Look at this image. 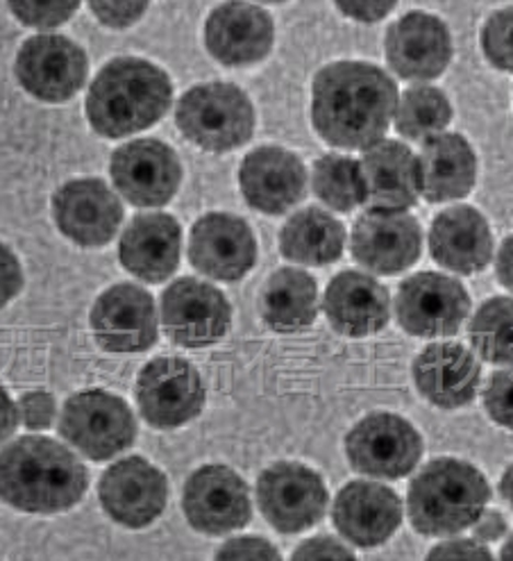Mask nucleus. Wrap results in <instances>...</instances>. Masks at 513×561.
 <instances>
[{
  "label": "nucleus",
  "mask_w": 513,
  "mask_h": 561,
  "mask_svg": "<svg viewBox=\"0 0 513 561\" xmlns=\"http://www.w3.org/2000/svg\"><path fill=\"white\" fill-rule=\"evenodd\" d=\"M396 82L366 61H334L311 84V123L330 146L371 148L387 135L398 110Z\"/></svg>",
  "instance_id": "nucleus-1"
},
{
  "label": "nucleus",
  "mask_w": 513,
  "mask_h": 561,
  "mask_svg": "<svg viewBox=\"0 0 513 561\" xmlns=\"http://www.w3.org/2000/svg\"><path fill=\"white\" fill-rule=\"evenodd\" d=\"M89 486L84 463L55 439L23 436L0 450V501L25 514L76 507Z\"/></svg>",
  "instance_id": "nucleus-2"
},
{
  "label": "nucleus",
  "mask_w": 513,
  "mask_h": 561,
  "mask_svg": "<svg viewBox=\"0 0 513 561\" xmlns=\"http://www.w3.org/2000/svg\"><path fill=\"white\" fill-rule=\"evenodd\" d=\"M171 78L139 57H118L101 69L87 93V118L105 139L141 133L169 112Z\"/></svg>",
  "instance_id": "nucleus-3"
},
{
  "label": "nucleus",
  "mask_w": 513,
  "mask_h": 561,
  "mask_svg": "<svg viewBox=\"0 0 513 561\" xmlns=\"http://www.w3.org/2000/svg\"><path fill=\"white\" fill-rule=\"evenodd\" d=\"M491 501V486L472 463L441 457L423 466L409 484L407 514L415 533L455 537L472 527Z\"/></svg>",
  "instance_id": "nucleus-4"
},
{
  "label": "nucleus",
  "mask_w": 513,
  "mask_h": 561,
  "mask_svg": "<svg viewBox=\"0 0 513 561\" xmlns=\"http://www.w3.org/2000/svg\"><path fill=\"white\" fill-rule=\"evenodd\" d=\"M180 133L203 150L228 152L243 146L254 130V110L246 93L230 82L189 89L178 103Z\"/></svg>",
  "instance_id": "nucleus-5"
},
{
  "label": "nucleus",
  "mask_w": 513,
  "mask_h": 561,
  "mask_svg": "<svg viewBox=\"0 0 513 561\" xmlns=\"http://www.w3.org/2000/svg\"><path fill=\"white\" fill-rule=\"evenodd\" d=\"M59 432L78 453L107 461L137 439V421L127 402L107 391H80L64 402Z\"/></svg>",
  "instance_id": "nucleus-6"
},
{
  "label": "nucleus",
  "mask_w": 513,
  "mask_h": 561,
  "mask_svg": "<svg viewBox=\"0 0 513 561\" xmlns=\"http://www.w3.org/2000/svg\"><path fill=\"white\" fill-rule=\"evenodd\" d=\"M345 455L352 469L362 476L400 480L419 466L423 439L407 419L377 412L350 430Z\"/></svg>",
  "instance_id": "nucleus-7"
},
{
  "label": "nucleus",
  "mask_w": 513,
  "mask_h": 561,
  "mask_svg": "<svg viewBox=\"0 0 513 561\" xmlns=\"http://www.w3.org/2000/svg\"><path fill=\"white\" fill-rule=\"evenodd\" d=\"M470 314V296L459 279L441 273L407 277L396 294L400 328L421 339L453 336Z\"/></svg>",
  "instance_id": "nucleus-8"
},
{
  "label": "nucleus",
  "mask_w": 513,
  "mask_h": 561,
  "mask_svg": "<svg viewBox=\"0 0 513 561\" xmlns=\"http://www.w3.org/2000/svg\"><path fill=\"white\" fill-rule=\"evenodd\" d=\"M141 416L157 430H175L201 416L205 385L201 373L182 357H157L137 378Z\"/></svg>",
  "instance_id": "nucleus-9"
},
{
  "label": "nucleus",
  "mask_w": 513,
  "mask_h": 561,
  "mask_svg": "<svg viewBox=\"0 0 513 561\" xmlns=\"http://www.w3.org/2000/svg\"><path fill=\"white\" fill-rule=\"evenodd\" d=\"M256 503L277 533L298 535L326 516L328 489L307 466L280 461L256 480Z\"/></svg>",
  "instance_id": "nucleus-10"
},
{
  "label": "nucleus",
  "mask_w": 513,
  "mask_h": 561,
  "mask_svg": "<svg viewBox=\"0 0 513 561\" xmlns=\"http://www.w3.org/2000/svg\"><path fill=\"white\" fill-rule=\"evenodd\" d=\"M352 257L379 275L411 268L423 251V230L407 209L371 207L352 228Z\"/></svg>",
  "instance_id": "nucleus-11"
},
{
  "label": "nucleus",
  "mask_w": 513,
  "mask_h": 561,
  "mask_svg": "<svg viewBox=\"0 0 513 561\" xmlns=\"http://www.w3.org/2000/svg\"><path fill=\"white\" fill-rule=\"evenodd\" d=\"M162 325L173 344L205 348L228 334L232 307L216 287L182 277L162 294Z\"/></svg>",
  "instance_id": "nucleus-12"
},
{
  "label": "nucleus",
  "mask_w": 513,
  "mask_h": 561,
  "mask_svg": "<svg viewBox=\"0 0 513 561\" xmlns=\"http://www.w3.org/2000/svg\"><path fill=\"white\" fill-rule=\"evenodd\" d=\"M16 80L32 99L64 103L82 89L89 71L84 50L67 37H30L16 55Z\"/></svg>",
  "instance_id": "nucleus-13"
},
{
  "label": "nucleus",
  "mask_w": 513,
  "mask_h": 561,
  "mask_svg": "<svg viewBox=\"0 0 513 561\" xmlns=\"http://www.w3.org/2000/svg\"><path fill=\"white\" fill-rule=\"evenodd\" d=\"M182 507L191 527L209 537L235 533L252 516L248 484L220 463L203 466L186 480Z\"/></svg>",
  "instance_id": "nucleus-14"
},
{
  "label": "nucleus",
  "mask_w": 513,
  "mask_h": 561,
  "mask_svg": "<svg viewBox=\"0 0 513 561\" xmlns=\"http://www.w3.org/2000/svg\"><path fill=\"white\" fill-rule=\"evenodd\" d=\"M112 180L118 194L137 207H162L182 182V167L173 148L159 139H137L112 154Z\"/></svg>",
  "instance_id": "nucleus-15"
},
{
  "label": "nucleus",
  "mask_w": 513,
  "mask_h": 561,
  "mask_svg": "<svg viewBox=\"0 0 513 561\" xmlns=\"http://www.w3.org/2000/svg\"><path fill=\"white\" fill-rule=\"evenodd\" d=\"M59 232L82 248L107 245L123 221V205L103 180L80 178L53 194Z\"/></svg>",
  "instance_id": "nucleus-16"
},
{
  "label": "nucleus",
  "mask_w": 513,
  "mask_h": 561,
  "mask_svg": "<svg viewBox=\"0 0 513 561\" xmlns=\"http://www.w3.org/2000/svg\"><path fill=\"white\" fill-rule=\"evenodd\" d=\"M99 495L112 520L141 529L162 516L169 497V482L164 473L144 457H127L103 473Z\"/></svg>",
  "instance_id": "nucleus-17"
},
{
  "label": "nucleus",
  "mask_w": 513,
  "mask_h": 561,
  "mask_svg": "<svg viewBox=\"0 0 513 561\" xmlns=\"http://www.w3.org/2000/svg\"><path fill=\"white\" fill-rule=\"evenodd\" d=\"M189 262L207 277L237 283L256 262L254 234L235 214H205L191 228Z\"/></svg>",
  "instance_id": "nucleus-18"
},
{
  "label": "nucleus",
  "mask_w": 513,
  "mask_h": 561,
  "mask_svg": "<svg viewBox=\"0 0 513 561\" xmlns=\"http://www.w3.org/2000/svg\"><path fill=\"white\" fill-rule=\"evenodd\" d=\"M91 330L110 353H144L157 341L152 296L137 285L110 287L91 309Z\"/></svg>",
  "instance_id": "nucleus-19"
},
{
  "label": "nucleus",
  "mask_w": 513,
  "mask_h": 561,
  "mask_svg": "<svg viewBox=\"0 0 513 561\" xmlns=\"http://www.w3.org/2000/svg\"><path fill=\"white\" fill-rule=\"evenodd\" d=\"M391 69L411 82L438 78L453 59V37L447 25L428 12H409L398 19L384 39Z\"/></svg>",
  "instance_id": "nucleus-20"
},
{
  "label": "nucleus",
  "mask_w": 513,
  "mask_h": 561,
  "mask_svg": "<svg viewBox=\"0 0 513 561\" xmlns=\"http://www.w3.org/2000/svg\"><path fill=\"white\" fill-rule=\"evenodd\" d=\"M332 520L339 535L352 546L377 548L387 543L400 527L402 501L389 486L357 480L337 493Z\"/></svg>",
  "instance_id": "nucleus-21"
},
{
  "label": "nucleus",
  "mask_w": 513,
  "mask_h": 561,
  "mask_svg": "<svg viewBox=\"0 0 513 561\" xmlns=\"http://www.w3.org/2000/svg\"><path fill=\"white\" fill-rule=\"evenodd\" d=\"M275 39V25L266 10L228 0L218 5L205 25V46L226 67H250L262 61Z\"/></svg>",
  "instance_id": "nucleus-22"
},
{
  "label": "nucleus",
  "mask_w": 513,
  "mask_h": 561,
  "mask_svg": "<svg viewBox=\"0 0 513 561\" xmlns=\"http://www.w3.org/2000/svg\"><path fill=\"white\" fill-rule=\"evenodd\" d=\"M239 184L252 209L277 216L303 201L307 171L303 160L292 150L262 146L246 154L239 169Z\"/></svg>",
  "instance_id": "nucleus-23"
},
{
  "label": "nucleus",
  "mask_w": 513,
  "mask_h": 561,
  "mask_svg": "<svg viewBox=\"0 0 513 561\" xmlns=\"http://www.w3.org/2000/svg\"><path fill=\"white\" fill-rule=\"evenodd\" d=\"M482 366L461 344H432L413 359L419 393L438 410H459L477 396Z\"/></svg>",
  "instance_id": "nucleus-24"
},
{
  "label": "nucleus",
  "mask_w": 513,
  "mask_h": 561,
  "mask_svg": "<svg viewBox=\"0 0 513 561\" xmlns=\"http://www.w3.org/2000/svg\"><path fill=\"white\" fill-rule=\"evenodd\" d=\"M323 311L339 334L362 339L387 328L391 298L373 275L343 271L326 289Z\"/></svg>",
  "instance_id": "nucleus-25"
},
{
  "label": "nucleus",
  "mask_w": 513,
  "mask_h": 561,
  "mask_svg": "<svg viewBox=\"0 0 513 561\" xmlns=\"http://www.w3.org/2000/svg\"><path fill=\"white\" fill-rule=\"evenodd\" d=\"M430 251L438 266L472 275L493 260V234L482 211L457 205L441 211L430 230Z\"/></svg>",
  "instance_id": "nucleus-26"
},
{
  "label": "nucleus",
  "mask_w": 513,
  "mask_h": 561,
  "mask_svg": "<svg viewBox=\"0 0 513 561\" xmlns=\"http://www.w3.org/2000/svg\"><path fill=\"white\" fill-rule=\"evenodd\" d=\"M182 228L169 214H139L121 237L118 257L125 271L159 285L180 266Z\"/></svg>",
  "instance_id": "nucleus-27"
},
{
  "label": "nucleus",
  "mask_w": 513,
  "mask_h": 561,
  "mask_svg": "<svg viewBox=\"0 0 513 561\" xmlns=\"http://www.w3.org/2000/svg\"><path fill=\"white\" fill-rule=\"evenodd\" d=\"M421 196L428 203H451L466 198L477 180L472 146L457 133H441L423 144Z\"/></svg>",
  "instance_id": "nucleus-28"
},
{
  "label": "nucleus",
  "mask_w": 513,
  "mask_h": 561,
  "mask_svg": "<svg viewBox=\"0 0 513 561\" xmlns=\"http://www.w3.org/2000/svg\"><path fill=\"white\" fill-rule=\"evenodd\" d=\"M373 207L409 209L421 198L419 158L400 141H377L360 160Z\"/></svg>",
  "instance_id": "nucleus-29"
},
{
  "label": "nucleus",
  "mask_w": 513,
  "mask_h": 561,
  "mask_svg": "<svg viewBox=\"0 0 513 561\" xmlns=\"http://www.w3.org/2000/svg\"><path fill=\"white\" fill-rule=\"evenodd\" d=\"M264 323L282 334L309 328L318 317L316 279L298 268H277L260 294Z\"/></svg>",
  "instance_id": "nucleus-30"
},
{
  "label": "nucleus",
  "mask_w": 513,
  "mask_h": 561,
  "mask_svg": "<svg viewBox=\"0 0 513 561\" xmlns=\"http://www.w3.org/2000/svg\"><path fill=\"white\" fill-rule=\"evenodd\" d=\"M345 228L318 207L294 214L280 232V253L284 260L303 266H328L343 255Z\"/></svg>",
  "instance_id": "nucleus-31"
},
{
  "label": "nucleus",
  "mask_w": 513,
  "mask_h": 561,
  "mask_svg": "<svg viewBox=\"0 0 513 561\" xmlns=\"http://www.w3.org/2000/svg\"><path fill=\"white\" fill-rule=\"evenodd\" d=\"M394 121L400 137L407 141L425 144L451 126L453 105L441 89L419 84L404 91V96L398 101Z\"/></svg>",
  "instance_id": "nucleus-32"
},
{
  "label": "nucleus",
  "mask_w": 513,
  "mask_h": 561,
  "mask_svg": "<svg viewBox=\"0 0 513 561\" xmlns=\"http://www.w3.org/2000/svg\"><path fill=\"white\" fill-rule=\"evenodd\" d=\"M314 194L334 211L347 214L368 201V186L360 160L326 154L314 164Z\"/></svg>",
  "instance_id": "nucleus-33"
},
{
  "label": "nucleus",
  "mask_w": 513,
  "mask_h": 561,
  "mask_svg": "<svg viewBox=\"0 0 513 561\" xmlns=\"http://www.w3.org/2000/svg\"><path fill=\"white\" fill-rule=\"evenodd\" d=\"M475 353L489 364L513 366V298L487 300L468 325Z\"/></svg>",
  "instance_id": "nucleus-34"
},
{
  "label": "nucleus",
  "mask_w": 513,
  "mask_h": 561,
  "mask_svg": "<svg viewBox=\"0 0 513 561\" xmlns=\"http://www.w3.org/2000/svg\"><path fill=\"white\" fill-rule=\"evenodd\" d=\"M8 3L23 25L53 30L76 14L80 0H8Z\"/></svg>",
  "instance_id": "nucleus-35"
},
{
  "label": "nucleus",
  "mask_w": 513,
  "mask_h": 561,
  "mask_svg": "<svg viewBox=\"0 0 513 561\" xmlns=\"http://www.w3.org/2000/svg\"><path fill=\"white\" fill-rule=\"evenodd\" d=\"M482 48L489 65L513 71V5L495 12L482 30Z\"/></svg>",
  "instance_id": "nucleus-36"
},
{
  "label": "nucleus",
  "mask_w": 513,
  "mask_h": 561,
  "mask_svg": "<svg viewBox=\"0 0 513 561\" xmlns=\"http://www.w3.org/2000/svg\"><path fill=\"white\" fill-rule=\"evenodd\" d=\"M485 408L498 425L513 430V368L493 373L485 389Z\"/></svg>",
  "instance_id": "nucleus-37"
},
{
  "label": "nucleus",
  "mask_w": 513,
  "mask_h": 561,
  "mask_svg": "<svg viewBox=\"0 0 513 561\" xmlns=\"http://www.w3.org/2000/svg\"><path fill=\"white\" fill-rule=\"evenodd\" d=\"M148 3L150 0H89V8L103 25L121 30L137 23L146 14Z\"/></svg>",
  "instance_id": "nucleus-38"
},
{
  "label": "nucleus",
  "mask_w": 513,
  "mask_h": 561,
  "mask_svg": "<svg viewBox=\"0 0 513 561\" xmlns=\"http://www.w3.org/2000/svg\"><path fill=\"white\" fill-rule=\"evenodd\" d=\"M19 416L27 430H48L57 416L55 398L46 391H30L21 396Z\"/></svg>",
  "instance_id": "nucleus-39"
},
{
  "label": "nucleus",
  "mask_w": 513,
  "mask_h": 561,
  "mask_svg": "<svg viewBox=\"0 0 513 561\" xmlns=\"http://www.w3.org/2000/svg\"><path fill=\"white\" fill-rule=\"evenodd\" d=\"M23 287V271L16 255L5 243H0V307L19 296Z\"/></svg>",
  "instance_id": "nucleus-40"
},
{
  "label": "nucleus",
  "mask_w": 513,
  "mask_h": 561,
  "mask_svg": "<svg viewBox=\"0 0 513 561\" xmlns=\"http://www.w3.org/2000/svg\"><path fill=\"white\" fill-rule=\"evenodd\" d=\"M337 8L360 23H377L396 8L398 0H334Z\"/></svg>",
  "instance_id": "nucleus-41"
},
{
  "label": "nucleus",
  "mask_w": 513,
  "mask_h": 561,
  "mask_svg": "<svg viewBox=\"0 0 513 561\" xmlns=\"http://www.w3.org/2000/svg\"><path fill=\"white\" fill-rule=\"evenodd\" d=\"M216 557L218 559H280V552L266 539L243 537V539L228 541L218 550Z\"/></svg>",
  "instance_id": "nucleus-42"
},
{
  "label": "nucleus",
  "mask_w": 513,
  "mask_h": 561,
  "mask_svg": "<svg viewBox=\"0 0 513 561\" xmlns=\"http://www.w3.org/2000/svg\"><path fill=\"white\" fill-rule=\"evenodd\" d=\"M430 559H482V561H489L493 559V554L479 543L477 539L470 541V539H453V541H445V543H438L432 552H430Z\"/></svg>",
  "instance_id": "nucleus-43"
},
{
  "label": "nucleus",
  "mask_w": 513,
  "mask_h": 561,
  "mask_svg": "<svg viewBox=\"0 0 513 561\" xmlns=\"http://www.w3.org/2000/svg\"><path fill=\"white\" fill-rule=\"evenodd\" d=\"M292 557L294 559H355V554L332 537L309 539Z\"/></svg>",
  "instance_id": "nucleus-44"
},
{
  "label": "nucleus",
  "mask_w": 513,
  "mask_h": 561,
  "mask_svg": "<svg viewBox=\"0 0 513 561\" xmlns=\"http://www.w3.org/2000/svg\"><path fill=\"white\" fill-rule=\"evenodd\" d=\"M506 529H509V525H506V518L502 516V512L485 510L472 525V537L479 543H493L506 535Z\"/></svg>",
  "instance_id": "nucleus-45"
},
{
  "label": "nucleus",
  "mask_w": 513,
  "mask_h": 561,
  "mask_svg": "<svg viewBox=\"0 0 513 561\" xmlns=\"http://www.w3.org/2000/svg\"><path fill=\"white\" fill-rule=\"evenodd\" d=\"M19 408L12 402L10 393L0 387V446H3L10 436L16 432L19 427Z\"/></svg>",
  "instance_id": "nucleus-46"
},
{
  "label": "nucleus",
  "mask_w": 513,
  "mask_h": 561,
  "mask_svg": "<svg viewBox=\"0 0 513 561\" xmlns=\"http://www.w3.org/2000/svg\"><path fill=\"white\" fill-rule=\"evenodd\" d=\"M495 275L504 289L513 291V234L506 237L500 245L495 257Z\"/></svg>",
  "instance_id": "nucleus-47"
},
{
  "label": "nucleus",
  "mask_w": 513,
  "mask_h": 561,
  "mask_svg": "<svg viewBox=\"0 0 513 561\" xmlns=\"http://www.w3.org/2000/svg\"><path fill=\"white\" fill-rule=\"evenodd\" d=\"M500 495L509 503V507H513V463L504 471L502 482H500Z\"/></svg>",
  "instance_id": "nucleus-48"
},
{
  "label": "nucleus",
  "mask_w": 513,
  "mask_h": 561,
  "mask_svg": "<svg viewBox=\"0 0 513 561\" xmlns=\"http://www.w3.org/2000/svg\"><path fill=\"white\" fill-rule=\"evenodd\" d=\"M500 557H502L504 561H513V537H511V539L504 543V548H502Z\"/></svg>",
  "instance_id": "nucleus-49"
},
{
  "label": "nucleus",
  "mask_w": 513,
  "mask_h": 561,
  "mask_svg": "<svg viewBox=\"0 0 513 561\" xmlns=\"http://www.w3.org/2000/svg\"><path fill=\"white\" fill-rule=\"evenodd\" d=\"M262 3H284V0H262Z\"/></svg>",
  "instance_id": "nucleus-50"
}]
</instances>
